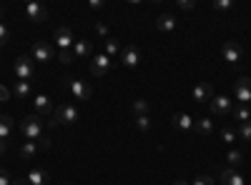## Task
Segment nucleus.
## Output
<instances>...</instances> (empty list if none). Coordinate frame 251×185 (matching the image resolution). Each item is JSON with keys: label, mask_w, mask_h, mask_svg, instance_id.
<instances>
[{"label": "nucleus", "mask_w": 251, "mask_h": 185, "mask_svg": "<svg viewBox=\"0 0 251 185\" xmlns=\"http://www.w3.org/2000/svg\"><path fill=\"white\" fill-rule=\"evenodd\" d=\"M136 128H138L141 133H149V130H151V120H149V115H136Z\"/></svg>", "instance_id": "nucleus-27"}, {"label": "nucleus", "mask_w": 251, "mask_h": 185, "mask_svg": "<svg viewBox=\"0 0 251 185\" xmlns=\"http://www.w3.org/2000/svg\"><path fill=\"white\" fill-rule=\"evenodd\" d=\"M231 115H234V120L246 123V120H251V108H249V105H234Z\"/></svg>", "instance_id": "nucleus-25"}, {"label": "nucleus", "mask_w": 251, "mask_h": 185, "mask_svg": "<svg viewBox=\"0 0 251 185\" xmlns=\"http://www.w3.org/2000/svg\"><path fill=\"white\" fill-rule=\"evenodd\" d=\"M33 60H38V63H48V60H53V48L46 43V40H35L33 43Z\"/></svg>", "instance_id": "nucleus-12"}, {"label": "nucleus", "mask_w": 251, "mask_h": 185, "mask_svg": "<svg viewBox=\"0 0 251 185\" xmlns=\"http://www.w3.org/2000/svg\"><path fill=\"white\" fill-rule=\"evenodd\" d=\"M221 140H224V143H234V140H236V133H234L231 128H224V130H221Z\"/></svg>", "instance_id": "nucleus-32"}, {"label": "nucleus", "mask_w": 251, "mask_h": 185, "mask_svg": "<svg viewBox=\"0 0 251 185\" xmlns=\"http://www.w3.org/2000/svg\"><path fill=\"white\" fill-rule=\"evenodd\" d=\"M13 133V118L10 115H0V140H8Z\"/></svg>", "instance_id": "nucleus-22"}, {"label": "nucleus", "mask_w": 251, "mask_h": 185, "mask_svg": "<svg viewBox=\"0 0 251 185\" xmlns=\"http://www.w3.org/2000/svg\"><path fill=\"white\" fill-rule=\"evenodd\" d=\"M53 115H55L58 125H73V123H78V118H80V113H78V108L73 105V103H63V105H58Z\"/></svg>", "instance_id": "nucleus-3"}, {"label": "nucleus", "mask_w": 251, "mask_h": 185, "mask_svg": "<svg viewBox=\"0 0 251 185\" xmlns=\"http://www.w3.org/2000/svg\"><path fill=\"white\" fill-rule=\"evenodd\" d=\"M96 33H98V35H106V38H108V25H103V23H96Z\"/></svg>", "instance_id": "nucleus-37"}, {"label": "nucleus", "mask_w": 251, "mask_h": 185, "mask_svg": "<svg viewBox=\"0 0 251 185\" xmlns=\"http://www.w3.org/2000/svg\"><path fill=\"white\" fill-rule=\"evenodd\" d=\"M133 113H136V115H149V100L138 98V100L133 103Z\"/></svg>", "instance_id": "nucleus-28"}, {"label": "nucleus", "mask_w": 251, "mask_h": 185, "mask_svg": "<svg viewBox=\"0 0 251 185\" xmlns=\"http://www.w3.org/2000/svg\"><path fill=\"white\" fill-rule=\"evenodd\" d=\"M194 5H196L194 0H178V8H181V10H191Z\"/></svg>", "instance_id": "nucleus-36"}, {"label": "nucleus", "mask_w": 251, "mask_h": 185, "mask_svg": "<svg viewBox=\"0 0 251 185\" xmlns=\"http://www.w3.org/2000/svg\"><path fill=\"white\" fill-rule=\"evenodd\" d=\"M121 63L126 65V68H138V63H141V50L136 48V45H126V48H121Z\"/></svg>", "instance_id": "nucleus-8"}, {"label": "nucleus", "mask_w": 251, "mask_h": 185, "mask_svg": "<svg viewBox=\"0 0 251 185\" xmlns=\"http://www.w3.org/2000/svg\"><path fill=\"white\" fill-rule=\"evenodd\" d=\"M226 160H228V165H231V168L236 170V168L241 165V163H244V155H241L239 150H231V153L226 155Z\"/></svg>", "instance_id": "nucleus-26"}, {"label": "nucleus", "mask_w": 251, "mask_h": 185, "mask_svg": "<svg viewBox=\"0 0 251 185\" xmlns=\"http://www.w3.org/2000/svg\"><path fill=\"white\" fill-rule=\"evenodd\" d=\"M234 98L239 105H249V100H251V78L244 75L236 80V88H234Z\"/></svg>", "instance_id": "nucleus-6"}, {"label": "nucleus", "mask_w": 251, "mask_h": 185, "mask_svg": "<svg viewBox=\"0 0 251 185\" xmlns=\"http://www.w3.org/2000/svg\"><path fill=\"white\" fill-rule=\"evenodd\" d=\"M55 43H58V48H60V50H73L75 40H73V33H71V28H66V25L55 28Z\"/></svg>", "instance_id": "nucleus-11"}, {"label": "nucleus", "mask_w": 251, "mask_h": 185, "mask_svg": "<svg viewBox=\"0 0 251 185\" xmlns=\"http://www.w3.org/2000/svg\"><path fill=\"white\" fill-rule=\"evenodd\" d=\"M20 133H23L28 140H38L46 135V125H43V118L40 115H25L23 120H20Z\"/></svg>", "instance_id": "nucleus-1"}, {"label": "nucleus", "mask_w": 251, "mask_h": 185, "mask_svg": "<svg viewBox=\"0 0 251 185\" xmlns=\"http://www.w3.org/2000/svg\"><path fill=\"white\" fill-rule=\"evenodd\" d=\"M10 40V30L5 28V23H0V48H5Z\"/></svg>", "instance_id": "nucleus-31"}, {"label": "nucleus", "mask_w": 251, "mask_h": 185, "mask_svg": "<svg viewBox=\"0 0 251 185\" xmlns=\"http://www.w3.org/2000/svg\"><path fill=\"white\" fill-rule=\"evenodd\" d=\"M194 130H196L199 135H211V133H214V120H211V118H201V120H196Z\"/></svg>", "instance_id": "nucleus-20"}, {"label": "nucleus", "mask_w": 251, "mask_h": 185, "mask_svg": "<svg viewBox=\"0 0 251 185\" xmlns=\"http://www.w3.org/2000/svg\"><path fill=\"white\" fill-rule=\"evenodd\" d=\"M194 125H196V120L188 115V113H176V115H174V128H176V130H181V133H191Z\"/></svg>", "instance_id": "nucleus-14"}, {"label": "nucleus", "mask_w": 251, "mask_h": 185, "mask_svg": "<svg viewBox=\"0 0 251 185\" xmlns=\"http://www.w3.org/2000/svg\"><path fill=\"white\" fill-rule=\"evenodd\" d=\"M13 73H15L18 80H30L35 75V60L28 58V55H20L13 65Z\"/></svg>", "instance_id": "nucleus-4"}, {"label": "nucleus", "mask_w": 251, "mask_h": 185, "mask_svg": "<svg viewBox=\"0 0 251 185\" xmlns=\"http://www.w3.org/2000/svg\"><path fill=\"white\" fill-rule=\"evenodd\" d=\"M8 98H10V90H8L5 85H0V103H5Z\"/></svg>", "instance_id": "nucleus-38"}, {"label": "nucleus", "mask_w": 251, "mask_h": 185, "mask_svg": "<svg viewBox=\"0 0 251 185\" xmlns=\"http://www.w3.org/2000/svg\"><path fill=\"white\" fill-rule=\"evenodd\" d=\"M103 43H106V55H108L111 60L121 55V43H118L116 38H106V40H103Z\"/></svg>", "instance_id": "nucleus-24"}, {"label": "nucleus", "mask_w": 251, "mask_h": 185, "mask_svg": "<svg viewBox=\"0 0 251 185\" xmlns=\"http://www.w3.org/2000/svg\"><path fill=\"white\" fill-rule=\"evenodd\" d=\"M63 88L71 93L73 100H91V95H93L91 85H86V83H83V80H78V78H63Z\"/></svg>", "instance_id": "nucleus-2"}, {"label": "nucleus", "mask_w": 251, "mask_h": 185, "mask_svg": "<svg viewBox=\"0 0 251 185\" xmlns=\"http://www.w3.org/2000/svg\"><path fill=\"white\" fill-rule=\"evenodd\" d=\"M194 185H214V178H211V175H199V178L194 180Z\"/></svg>", "instance_id": "nucleus-35"}, {"label": "nucleus", "mask_w": 251, "mask_h": 185, "mask_svg": "<svg viewBox=\"0 0 251 185\" xmlns=\"http://www.w3.org/2000/svg\"><path fill=\"white\" fill-rule=\"evenodd\" d=\"M0 20H5V8L0 5Z\"/></svg>", "instance_id": "nucleus-42"}, {"label": "nucleus", "mask_w": 251, "mask_h": 185, "mask_svg": "<svg viewBox=\"0 0 251 185\" xmlns=\"http://www.w3.org/2000/svg\"><path fill=\"white\" fill-rule=\"evenodd\" d=\"M0 185H10V175H8V170H0Z\"/></svg>", "instance_id": "nucleus-39"}, {"label": "nucleus", "mask_w": 251, "mask_h": 185, "mask_svg": "<svg viewBox=\"0 0 251 185\" xmlns=\"http://www.w3.org/2000/svg\"><path fill=\"white\" fill-rule=\"evenodd\" d=\"M156 28H158L161 33H174V30H176V15H171V13H163V15H158V20H156Z\"/></svg>", "instance_id": "nucleus-16"}, {"label": "nucleus", "mask_w": 251, "mask_h": 185, "mask_svg": "<svg viewBox=\"0 0 251 185\" xmlns=\"http://www.w3.org/2000/svg\"><path fill=\"white\" fill-rule=\"evenodd\" d=\"M48 178H50V175H48V170H43V168H33V170L28 173V178H25V180H28V185H46V183H48Z\"/></svg>", "instance_id": "nucleus-19"}, {"label": "nucleus", "mask_w": 251, "mask_h": 185, "mask_svg": "<svg viewBox=\"0 0 251 185\" xmlns=\"http://www.w3.org/2000/svg\"><path fill=\"white\" fill-rule=\"evenodd\" d=\"M88 68H91V73L96 75V78H103L106 73H111V68H113V60L103 53V55H93L91 58V63H88Z\"/></svg>", "instance_id": "nucleus-5"}, {"label": "nucleus", "mask_w": 251, "mask_h": 185, "mask_svg": "<svg viewBox=\"0 0 251 185\" xmlns=\"http://www.w3.org/2000/svg\"><path fill=\"white\" fill-rule=\"evenodd\" d=\"M191 100H194V103H206V100L211 103V100H214V85L206 83V80H201V83L191 90Z\"/></svg>", "instance_id": "nucleus-10"}, {"label": "nucleus", "mask_w": 251, "mask_h": 185, "mask_svg": "<svg viewBox=\"0 0 251 185\" xmlns=\"http://www.w3.org/2000/svg\"><path fill=\"white\" fill-rule=\"evenodd\" d=\"M234 110V100L226 98V95H214L211 100V113L214 115H231Z\"/></svg>", "instance_id": "nucleus-9"}, {"label": "nucleus", "mask_w": 251, "mask_h": 185, "mask_svg": "<svg viewBox=\"0 0 251 185\" xmlns=\"http://www.w3.org/2000/svg\"><path fill=\"white\" fill-rule=\"evenodd\" d=\"M25 15H28V20H33V23H43V20H48V10H46V5H40V3H28L25 5Z\"/></svg>", "instance_id": "nucleus-13"}, {"label": "nucleus", "mask_w": 251, "mask_h": 185, "mask_svg": "<svg viewBox=\"0 0 251 185\" xmlns=\"http://www.w3.org/2000/svg\"><path fill=\"white\" fill-rule=\"evenodd\" d=\"M239 135H241V140L251 143V120H246V123H239Z\"/></svg>", "instance_id": "nucleus-29"}, {"label": "nucleus", "mask_w": 251, "mask_h": 185, "mask_svg": "<svg viewBox=\"0 0 251 185\" xmlns=\"http://www.w3.org/2000/svg\"><path fill=\"white\" fill-rule=\"evenodd\" d=\"M221 53H224V58H226V63H231V65H236L239 60L244 58V48L236 43V40H226L224 48H221Z\"/></svg>", "instance_id": "nucleus-7"}, {"label": "nucleus", "mask_w": 251, "mask_h": 185, "mask_svg": "<svg viewBox=\"0 0 251 185\" xmlns=\"http://www.w3.org/2000/svg\"><path fill=\"white\" fill-rule=\"evenodd\" d=\"M88 5H91L93 10H100V8H103V3H100V0H91V3H88Z\"/></svg>", "instance_id": "nucleus-41"}, {"label": "nucleus", "mask_w": 251, "mask_h": 185, "mask_svg": "<svg viewBox=\"0 0 251 185\" xmlns=\"http://www.w3.org/2000/svg\"><path fill=\"white\" fill-rule=\"evenodd\" d=\"M221 185H246L244 175L234 168H224L221 170Z\"/></svg>", "instance_id": "nucleus-15"}, {"label": "nucleus", "mask_w": 251, "mask_h": 185, "mask_svg": "<svg viewBox=\"0 0 251 185\" xmlns=\"http://www.w3.org/2000/svg\"><path fill=\"white\" fill-rule=\"evenodd\" d=\"M73 55H75V60L78 58H91L93 55V43L91 40H75V45H73Z\"/></svg>", "instance_id": "nucleus-18"}, {"label": "nucleus", "mask_w": 251, "mask_h": 185, "mask_svg": "<svg viewBox=\"0 0 251 185\" xmlns=\"http://www.w3.org/2000/svg\"><path fill=\"white\" fill-rule=\"evenodd\" d=\"M5 150H8V140H0V158L5 155Z\"/></svg>", "instance_id": "nucleus-40"}, {"label": "nucleus", "mask_w": 251, "mask_h": 185, "mask_svg": "<svg viewBox=\"0 0 251 185\" xmlns=\"http://www.w3.org/2000/svg\"><path fill=\"white\" fill-rule=\"evenodd\" d=\"M174 185H188V183H186V180H176Z\"/></svg>", "instance_id": "nucleus-43"}, {"label": "nucleus", "mask_w": 251, "mask_h": 185, "mask_svg": "<svg viewBox=\"0 0 251 185\" xmlns=\"http://www.w3.org/2000/svg\"><path fill=\"white\" fill-rule=\"evenodd\" d=\"M13 93H15V98L25 100V98L30 95V83H28V80H15V88H13Z\"/></svg>", "instance_id": "nucleus-23"}, {"label": "nucleus", "mask_w": 251, "mask_h": 185, "mask_svg": "<svg viewBox=\"0 0 251 185\" xmlns=\"http://www.w3.org/2000/svg\"><path fill=\"white\" fill-rule=\"evenodd\" d=\"M33 105H35V115H50V113H55L48 95H38V98L33 100Z\"/></svg>", "instance_id": "nucleus-17"}, {"label": "nucleus", "mask_w": 251, "mask_h": 185, "mask_svg": "<svg viewBox=\"0 0 251 185\" xmlns=\"http://www.w3.org/2000/svg\"><path fill=\"white\" fill-rule=\"evenodd\" d=\"M214 8H216V10H231V8H234V3H231V0H216Z\"/></svg>", "instance_id": "nucleus-33"}, {"label": "nucleus", "mask_w": 251, "mask_h": 185, "mask_svg": "<svg viewBox=\"0 0 251 185\" xmlns=\"http://www.w3.org/2000/svg\"><path fill=\"white\" fill-rule=\"evenodd\" d=\"M15 185H28V180H18Z\"/></svg>", "instance_id": "nucleus-44"}, {"label": "nucleus", "mask_w": 251, "mask_h": 185, "mask_svg": "<svg viewBox=\"0 0 251 185\" xmlns=\"http://www.w3.org/2000/svg\"><path fill=\"white\" fill-rule=\"evenodd\" d=\"M58 60H60L63 65H71L73 60H75V55H73V50H60L58 53Z\"/></svg>", "instance_id": "nucleus-30"}, {"label": "nucleus", "mask_w": 251, "mask_h": 185, "mask_svg": "<svg viewBox=\"0 0 251 185\" xmlns=\"http://www.w3.org/2000/svg\"><path fill=\"white\" fill-rule=\"evenodd\" d=\"M38 155V143L35 140H25V145L20 148V158L23 160H33Z\"/></svg>", "instance_id": "nucleus-21"}, {"label": "nucleus", "mask_w": 251, "mask_h": 185, "mask_svg": "<svg viewBox=\"0 0 251 185\" xmlns=\"http://www.w3.org/2000/svg\"><path fill=\"white\" fill-rule=\"evenodd\" d=\"M35 143H38V150H48V148H50V138H48V135H43V138H38Z\"/></svg>", "instance_id": "nucleus-34"}]
</instances>
